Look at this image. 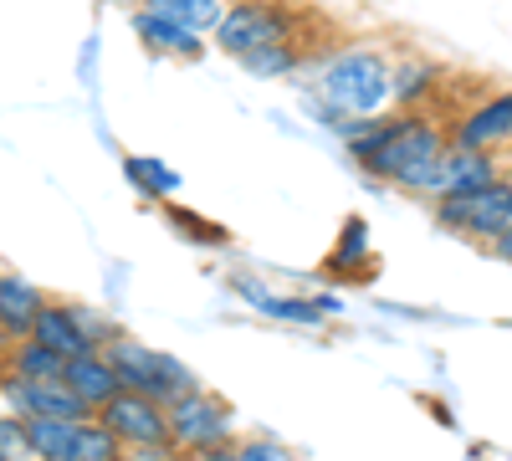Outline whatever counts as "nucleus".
<instances>
[{"instance_id": "1", "label": "nucleus", "mask_w": 512, "mask_h": 461, "mask_svg": "<svg viewBox=\"0 0 512 461\" xmlns=\"http://www.w3.org/2000/svg\"><path fill=\"white\" fill-rule=\"evenodd\" d=\"M349 159L369 180H384L415 200H431L436 164L451 144L446 123L425 108H390L379 118H344L338 123Z\"/></svg>"}, {"instance_id": "2", "label": "nucleus", "mask_w": 512, "mask_h": 461, "mask_svg": "<svg viewBox=\"0 0 512 461\" xmlns=\"http://www.w3.org/2000/svg\"><path fill=\"white\" fill-rule=\"evenodd\" d=\"M313 88H318L313 103L328 123L390 113V52L369 47V41H344V47L318 57Z\"/></svg>"}, {"instance_id": "3", "label": "nucleus", "mask_w": 512, "mask_h": 461, "mask_svg": "<svg viewBox=\"0 0 512 461\" xmlns=\"http://www.w3.org/2000/svg\"><path fill=\"white\" fill-rule=\"evenodd\" d=\"M431 216L441 231L451 236H466L477 246H492L507 226H512V175L502 180H487L477 190H456V195H441L431 200Z\"/></svg>"}, {"instance_id": "4", "label": "nucleus", "mask_w": 512, "mask_h": 461, "mask_svg": "<svg viewBox=\"0 0 512 461\" xmlns=\"http://www.w3.org/2000/svg\"><path fill=\"white\" fill-rule=\"evenodd\" d=\"M297 26H303V16L277 6V0H231L221 26L210 31V41H216L226 57L246 62L251 52H267V47H277V41H292Z\"/></svg>"}, {"instance_id": "5", "label": "nucleus", "mask_w": 512, "mask_h": 461, "mask_svg": "<svg viewBox=\"0 0 512 461\" xmlns=\"http://www.w3.org/2000/svg\"><path fill=\"white\" fill-rule=\"evenodd\" d=\"M103 354L113 359L123 390H139V395H149L159 405H169L175 395H185V390L200 385L195 369H185L175 354H159V349H149L139 339H123V333H113V339L103 344Z\"/></svg>"}, {"instance_id": "6", "label": "nucleus", "mask_w": 512, "mask_h": 461, "mask_svg": "<svg viewBox=\"0 0 512 461\" xmlns=\"http://www.w3.org/2000/svg\"><path fill=\"white\" fill-rule=\"evenodd\" d=\"M169 410V446L180 456L210 451V446H231V405L210 390H185L164 405Z\"/></svg>"}, {"instance_id": "7", "label": "nucleus", "mask_w": 512, "mask_h": 461, "mask_svg": "<svg viewBox=\"0 0 512 461\" xmlns=\"http://www.w3.org/2000/svg\"><path fill=\"white\" fill-rule=\"evenodd\" d=\"M6 405L21 421H93V405L82 400L67 380H26V374H6L0 380Z\"/></svg>"}, {"instance_id": "8", "label": "nucleus", "mask_w": 512, "mask_h": 461, "mask_svg": "<svg viewBox=\"0 0 512 461\" xmlns=\"http://www.w3.org/2000/svg\"><path fill=\"white\" fill-rule=\"evenodd\" d=\"M451 144L461 149H482V154H502L512 149V88H497L487 98H477L466 113H456L446 123Z\"/></svg>"}, {"instance_id": "9", "label": "nucleus", "mask_w": 512, "mask_h": 461, "mask_svg": "<svg viewBox=\"0 0 512 461\" xmlns=\"http://www.w3.org/2000/svg\"><path fill=\"white\" fill-rule=\"evenodd\" d=\"M98 421L123 441V446H164L169 441V410L139 390H118L103 410Z\"/></svg>"}, {"instance_id": "10", "label": "nucleus", "mask_w": 512, "mask_h": 461, "mask_svg": "<svg viewBox=\"0 0 512 461\" xmlns=\"http://www.w3.org/2000/svg\"><path fill=\"white\" fill-rule=\"evenodd\" d=\"M236 292L251 303V313L277 318V323H297V328H323L338 313L333 298H287V292H272L262 282H251V277H236Z\"/></svg>"}, {"instance_id": "11", "label": "nucleus", "mask_w": 512, "mask_h": 461, "mask_svg": "<svg viewBox=\"0 0 512 461\" xmlns=\"http://www.w3.org/2000/svg\"><path fill=\"white\" fill-rule=\"evenodd\" d=\"M128 21H134V36L144 41L154 57H180V62H200V57H205V41H210V36L180 26L175 16H164V11H154V6H139Z\"/></svg>"}, {"instance_id": "12", "label": "nucleus", "mask_w": 512, "mask_h": 461, "mask_svg": "<svg viewBox=\"0 0 512 461\" xmlns=\"http://www.w3.org/2000/svg\"><path fill=\"white\" fill-rule=\"evenodd\" d=\"M441 62L436 57H420V52H400L390 57V108H425L441 98Z\"/></svg>"}, {"instance_id": "13", "label": "nucleus", "mask_w": 512, "mask_h": 461, "mask_svg": "<svg viewBox=\"0 0 512 461\" xmlns=\"http://www.w3.org/2000/svg\"><path fill=\"white\" fill-rule=\"evenodd\" d=\"M487 180H502V154H482V149H461L446 144L441 164H436V180H431V200L456 195V190H477Z\"/></svg>"}, {"instance_id": "14", "label": "nucleus", "mask_w": 512, "mask_h": 461, "mask_svg": "<svg viewBox=\"0 0 512 461\" xmlns=\"http://www.w3.org/2000/svg\"><path fill=\"white\" fill-rule=\"evenodd\" d=\"M31 339L47 344V349H57L62 359H77V354H93V349H98L93 333L82 328V318H77V303H52V298H47V308H41Z\"/></svg>"}, {"instance_id": "15", "label": "nucleus", "mask_w": 512, "mask_h": 461, "mask_svg": "<svg viewBox=\"0 0 512 461\" xmlns=\"http://www.w3.org/2000/svg\"><path fill=\"white\" fill-rule=\"evenodd\" d=\"M41 308H47V292L36 282H26L21 272H0V328L11 339H31Z\"/></svg>"}, {"instance_id": "16", "label": "nucleus", "mask_w": 512, "mask_h": 461, "mask_svg": "<svg viewBox=\"0 0 512 461\" xmlns=\"http://www.w3.org/2000/svg\"><path fill=\"white\" fill-rule=\"evenodd\" d=\"M62 380L93 405V415L123 390V380H118V369H113V359L103 354V349H93V354H77V359H67V374Z\"/></svg>"}, {"instance_id": "17", "label": "nucleus", "mask_w": 512, "mask_h": 461, "mask_svg": "<svg viewBox=\"0 0 512 461\" xmlns=\"http://www.w3.org/2000/svg\"><path fill=\"white\" fill-rule=\"evenodd\" d=\"M0 369L6 374H26V380H62L67 374V359L47 344H36V339H16L6 349V359H0Z\"/></svg>"}, {"instance_id": "18", "label": "nucleus", "mask_w": 512, "mask_h": 461, "mask_svg": "<svg viewBox=\"0 0 512 461\" xmlns=\"http://www.w3.org/2000/svg\"><path fill=\"white\" fill-rule=\"evenodd\" d=\"M123 175H128V185H134L139 195H149V200H175V190H180V175L169 170L164 159H149V154H128L123 159Z\"/></svg>"}, {"instance_id": "19", "label": "nucleus", "mask_w": 512, "mask_h": 461, "mask_svg": "<svg viewBox=\"0 0 512 461\" xmlns=\"http://www.w3.org/2000/svg\"><path fill=\"white\" fill-rule=\"evenodd\" d=\"M82 421H26V451L36 461H67Z\"/></svg>"}, {"instance_id": "20", "label": "nucleus", "mask_w": 512, "mask_h": 461, "mask_svg": "<svg viewBox=\"0 0 512 461\" xmlns=\"http://www.w3.org/2000/svg\"><path fill=\"white\" fill-rule=\"evenodd\" d=\"M241 67L256 72V77H297L308 67V52L297 47V36H292V41H277V47H267V52H251Z\"/></svg>"}, {"instance_id": "21", "label": "nucleus", "mask_w": 512, "mask_h": 461, "mask_svg": "<svg viewBox=\"0 0 512 461\" xmlns=\"http://www.w3.org/2000/svg\"><path fill=\"white\" fill-rule=\"evenodd\" d=\"M67 461H123V441L93 415V421L77 426V441H72V456Z\"/></svg>"}, {"instance_id": "22", "label": "nucleus", "mask_w": 512, "mask_h": 461, "mask_svg": "<svg viewBox=\"0 0 512 461\" xmlns=\"http://www.w3.org/2000/svg\"><path fill=\"white\" fill-rule=\"evenodd\" d=\"M154 11H164V16H175L180 26L210 36L221 26V16H226V0H154Z\"/></svg>"}, {"instance_id": "23", "label": "nucleus", "mask_w": 512, "mask_h": 461, "mask_svg": "<svg viewBox=\"0 0 512 461\" xmlns=\"http://www.w3.org/2000/svg\"><path fill=\"white\" fill-rule=\"evenodd\" d=\"M328 262H333V272H349L354 262H369V226L359 216H349V226H344V236H338Z\"/></svg>"}, {"instance_id": "24", "label": "nucleus", "mask_w": 512, "mask_h": 461, "mask_svg": "<svg viewBox=\"0 0 512 461\" xmlns=\"http://www.w3.org/2000/svg\"><path fill=\"white\" fill-rule=\"evenodd\" d=\"M169 221H175V231L180 236H195V241H226V231L221 226H205V216H195V211H185V205H169Z\"/></svg>"}, {"instance_id": "25", "label": "nucleus", "mask_w": 512, "mask_h": 461, "mask_svg": "<svg viewBox=\"0 0 512 461\" xmlns=\"http://www.w3.org/2000/svg\"><path fill=\"white\" fill-rule=\"evenodd\" d=\"M0 456H11V461L31 456L26 451V421H21V415H16V421H11V415H0Z\"/></svg>"}, {"instance_id": "26", "label": "nucleus", "mask_w": 512, "mask_h": 461, "mask_svg": "<svg viewBox=\"0 0 512 461\" xmlns=\"http://www.w3.org/2000/svg\"><path fill=\"white\" fill-rule=\"evenodd\" d=\"M236 461H297V456L282 451L277 441H241L236 446Z\"/></svg>"}, {"instance_id": "27", "label": "nucleus", "mask_w": 512, "mask_h": 461, "mask_svg": "<svg viewBox=\"0 0 512 461\" xmlns=\"http://www.w3.org/2000/svg\"><path fill=\"white\" fill-rule=\"evenodd\" d=\"M169 461H236V451L231 446H210V451H190V456H169Z\"/></svg>"}, {"instance_id": "28", "label": "nucleus", "mask_w": 512, "mask_h": 461, "mask_svg": "<svg viewBox=\"0 0 512 461\" xmlns=\"http://www.w3.org/2000/svg\"><path fill=\"white\" fill-rule=\"evenodd\" d=\"M487 251H492L497 262H507V267H512V226H507V231H502V236H497V241H492Z\"/></svg>"}, {"instance_id": "29", "label": "nucleus", "mask_w": 512, "mask_h": 461, "mask_svg": "<svg viewBox=\"0 0 512 461\" xmlns=\"http://www.w3.org/2000/svg\"><path fill=\"white\" fill-rule=\"evenodd\" d=\"M108 6H128V11H139V6H154V0H108Z\"/></svg>"}, {"instance_id": "30", "label": "nucleus", "mask_w": 512, "mask_h": 461, "mask_svg": "<svg viewBox=\"0 0 512 461\" xmlns=\"http://www.w3.org/2000/svg\"><path fill=\"white\" fill-rule=\"evenodd\" d=\"M11 344H16V339H11V333H6V328H0V359H6V349H11Z\"/></svg>"}, {"instance_id": "31", "label": "nucleus", "mask_w": 512, "mask_h": 461, "mask_svg": "<svg viewBox=\"0 0 512 461\" xmlns=\"http://www.w3.org/2000/svg\"><path fill=\"white\" fill-rule=\"evenodd\" d=\"M0 461H11V456H0Z\"/></svg>"}, {"instance_id": "32", "label": "nucleus", "mask_w": 512, "mask_h": 461, "mask_svg": "<svg viewBox=\"0 0 512 461\" xmlns=\"http://www.w3.org/2000/svg\"><path fill=\"white\" fill-rule=\"evenodd\" d=\"M0 400H6V395H0Z\"/></svg>"}]
</instances>
